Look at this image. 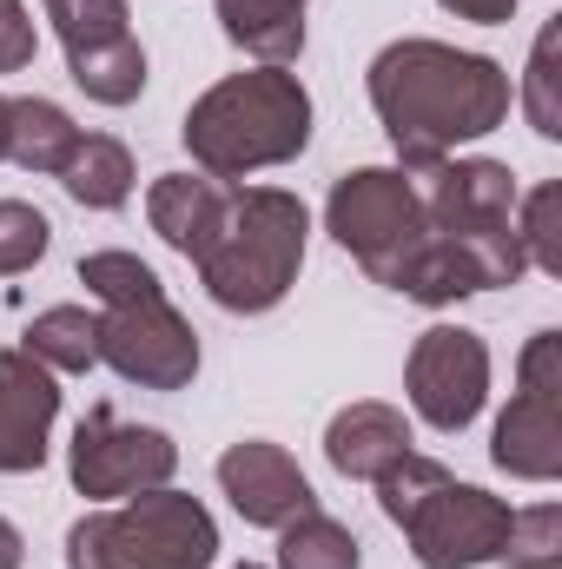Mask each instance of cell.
<instances>
[{
  "label": "cell",
  "mask_w": 562,
  "mask_h": 569,
  "mask_svg": "<svg viewBox=\"0 0 562 569\" xmlns=\"http://www.w3.org/2000/svg\"><path fill=\"white\" fill-rule=\"evenodd\" d=\"M490 457H496V470H510L523 483H556L562 477V398L516 391L510 411L490 430Z\"/></svg>",
  "instance_id": "cell-15"
},
{
  "label": "cell",
  "mask_w": 562,
  "mask_h": 569,
  "mask_svg": "<svg viewBox=\"0 0 562 569\" xmlns=\"http://www.w3.org/2000/svg\"><path fill=\"white\" fill-rule=\"evenodd\" d=\"M418 450V437H411V418L398 411V405H378V398H364V405H344L331 425H324V463L338 470V477H351V483H378L398 457H411Z\"/></svg>",
  "instance_id": "cell-14"
},
{
  "label": "cell",
  "mask_w": 562,
  "mask_h": 569,
  "mask_svg": "<svg viewBox=\"0 0 562 569\" xmlns=\"http://www.w3.org/2000/svg\"><path fill=\"white\" fill-rule=\"evenodd\" d=\"M185 152L212 179H245L265 166H291L311 146V93L291 67H252L225 73L185 107Z\"/></svg>",
  "instance_id": "cell-2"
},
{
  "label": "cell",
  "mask_w": 562,
  "mask_h": 569,
  "mask_svg": "<svg viewBox=\"0 0 562 569\" xmlns=\"http://www.w3.org/2000/svg\"><path fill=\"white\" fill-rule=\"evenodd\" d=\"M0 569H27V537L0 517Z\"/></svg>",
  "instance_id": "cell-31"
},
{
  "label": "cell",
  "mask_w": 562,
  "mask_h": 569,
  "mask_svg": "<svg viewBox=\"0 0 562 569\" xmlns=\"http://www.w3.org/2000/svg\"><path fill=\"white\" fill-rule=\"evenodd\" d=\"M516 391L530 398H562V331H536L516 358Z\"/></svg>",
  "instance_id": "cell-28"
},
{
  "label": "cell",
  "mask_w": 562,
  "mask_h": 569,
  "mask_svg": "<svg viewBox=\"0 0 562 569\" xmlns=\"http://www.w3.org/2000/svg\"><path fill=\"white\" fill-rule=\"evenodd\" d=\"M172 470H179V443L159 425H127L113 405H93L73 425L67 477L93 503H127V497H145V490H165Z\"/></svg>",
  "instance_id": "cell-6"
},
{
  "label": "cell",
  "mask_w": 562,
  "mask_h": 569,
  "mask_svg": "<svg viewBox=\"0 0 562 569\" xmlns=\"http://www.w3.org/2000/svg\"><path fill=\"white\" fill-rule=\"evenodd\" d=\"M219 523L185 490H145L67 530V569H212Z\"/></svg>",
  "instance_id": "cell-4"
},
{
  "label": "cell",
  "mask_w": 562,
  "mask_h": 569,
  "mask_svg": "<svg viewBox=\"0 0 562 569\" xmlns=\"http://www.w3.org/2000/svg\"><path fill=\"white\" fill-rule=\"evenodd\" d=\"M510 503L503 497H490V490H476V483H436L430 497H423L418 510L398 523L404 530V543H411V557L423 569H483L503 557V537H510Z\"/></svg>",
  "instance_id": "cell-8"
},
{
  "label": "cell",
  "mask_w": 562,
  "mask_h": 569,
  "mask_svg": "<svg viewBox=\"0 0 562 569\" xmlns=\"http://www.w3.org/2000/svg\"><path fill=\"white\" fill-rule=\"evenodd\" d=\"M371 113L398 152V172L423 179L456 146L483 140L510 120V73L490 53H463L450 40H391L371 60Z\"/></svg>",
  "instance_id": "cell-1"
},
{
  "label": "cell",
  "mask_w": 562,
  "mask_h": 569,
  "mask_svg": "<svg viewBox=\"0 0 562 569\" xmlns=\"http://www.w3.org/2000/svg\"><path fill=\"white\" fill-rule=\"evenodd\" d=\"M556 212H562V186H556V179H543V186H530V192L516 199V246H523L530 272H543V279H556V272H562Z\"/></svg>",
  "instance_id": "cell-24"
},
{
  "label": "cell",
  "mask_w": 562,
  "mask_h": 569,
  "mask_svg": "<svg viewBox=\"0 0 562 569\" xmlns=\"http://www.w3.org/2000/svg\"><path fill=\"white\" fill-rule=\"evenodd\" d=\"M219 490L232 497V510H239L252 530H284L291 517L318 510L311 477L291 463V450L272 443V437H239V443L219 457Z\"/></svg>",
  "instance_id": "cell-10"
},
{
  "label": "cell",
  "mask_w": 562,
  "mask_h": 569,
  "mask_svg": "<svg viewBox=\"0 0 562 569\" xmlns=\"http://www.w3.org/2000/svg\"><path fill=\"white\" fill-rule=\"evenodd\" d=\"M60 418V378L20 345L0 351V477H27L47 463V437Z\"/></svg>",
  "instance_id": "cell-12"
},
{
  "label": "cell",
  "mask_w": 562,
  "mask_h": 569,
  "mask_svg": "<svg viewBox=\"0 0 562 569\" xmlns=\"http://www.w3.org/2000/svg\"><path fill=\"white\" fill-rule=\"evenodd\" d=\"M358 563H364V543L338 517L304 510L279 530V563L272 569H358Z\"/></svg>",
  "instance_id": "cell-21"
},
{
  "label": "cell",
  "mask_w": 562,
  "mask_h": 569,
  "mask_svg": "<svg viewBox=\"0 0 562 569\" xmlns=\"http://www.w3.org/2000/svg\"><path fill=\"white\" fill-rule=\"evenodd\" d=\"M304 246H311L304 199L284 186H245V192H232V212H225L212 252L199 259V284L219 311H239V318L279 311L284 291L304 272Z\"/></svg>",
  "instance_id": "cell-3"
},
{
  "label": "cell",
  "mask_w": 562,
  "mask_h": 569,
  "mask_svg": "<svg viewBox=\"0 0 562 569\" xmlns=\"http://www.w3.org/2000/svg\"><path fill=\"white\" fill-rule=\"evenodd\" d=\"M496 563H510V569H562V503H530V510H516Z\"/></svg>",
  "instance_id": "cell-25"
},
{
  "label": "cell",
  "mask_w": 562,
  "mask_h": 569,
  "mask_svg": "<svg viewBox=\"0 0 562 569\" xmlns=\"http://www.w3.org/2000/svg\"><path fill=\"white\" fill-rule=\"evenodd\" d=\"M47 246H53L47 212H33L27 199H0V279L33 272V266L47 259Z\"/></svg>",
  "instance_id": "cell-27"
},
{
  "label": "cell",
  "mask_w": 562,
  "mask_h": 569,
  "mask_svg": "<svg viewBox=\"0 0 562 569\" xmlns=\"http://www.w3.org/2000/svg\"><path fill=\"white\" fill-rule=\"evenodd\" d=\"M33 47H40V33H33V13H27L20 0H0V73H20V67H33Z\"/></svg>",
  "instance_id": "cell-29"
},
{
  "label": "cell",
  "mask_w": 562,
  "mask_h": 569,
  "mask_svg": "<svg viewBox=\"0 0 562 569\" xmlns=\"http://www.w3.org/2000/svg\"><path fill=\"white\" fill-rule=\"evenodd\" d=\"M40 7H47V20H53V33H60L67 53L133 33L127 27V0H40Z\"/></svg>",
  "instance_id": "cell-26"
},
{
  "label": "cell",
  "mask_w": 562,
  "mask_h": 569,
  "mask_svg": "<svg viewBox=\"0 0 562 569\" xmlns=\"http://www.w3.org/2000/svg\"><path fill=\"white\" fill-rule=\"evenodd\" d=\"M516 100H523V113H530V127H536L543 140H562V13L536 33Z\"/></svg>",
  "instance_id": "cell-22"
},
{
  "label": "cell",
  "mask_w": 562,
  "mask_h": 569,
  "mask_svg": "<svg viewBox=\"0 0 562 569\" xmlns=\"http://www.w3.org/2000/svg\"><path fill=\"white\" fill-rule=\"evenodd\" d=\"M404 391L430 430L443 437L470 430L490 398V345L470 325H430L404 358Z\"/></svg>",
  "instance_id": "cell-7"
},
{
  "label": "cell",
  "mask_w": 562,
  "mask_h": 569,
  "mask_svg": "<svg viewBox=\"0 0 562 569\" xmlns=\"http://www.w3.org/2000/svg\"><path fill=\"white\" fill-rule=\"evenodd\" d=\"M212 7H219V27L239 53H252L259 67H298L311 0H212Z\"/></svg>",
  "instance_id": "cell-16"
},
{
  "label": "cell",
  "mask_w": 562,
  "mask_h": 569,
  "mask_svg": "<svg viewBox=\"0 0 562 569\" xmlns=\"http://www.w3.org/2000/svg\"><path fill=\"white\" fill-rule=\"evenodd\" d=\"M423 219L436 232H510L516 226V172L503 159H443L423 172Z\"/></svg>",
  "instance_id": "cell-11"
},
{
  "label": "cell",
  "mask_w": 562,
  "mask_h": 569,
  "mask_svg": "<svg viewBox=\"0 0 562 569\" xmlns=\"http://www.w3.org/2000/svg\"><path fill=\"white\" fill-rule=\"evenodd\" d=\"M67 80H73L93 107H133L145 93V47L133 33L100 40V47H80V53H67Z\"/></svg>",
  "instance_id": "cell-20"
},
{
  "label": "cell",
  "mask_w": 562,
  "mask_h": 569,
  "mask_svg": "<svg viewBox=\"0 0 562 569\" xmlns=\"http://www.w3.org/2000/svg\"><path fill=\"white\" fill-rule=\"evenodd\" d=\"M100 365L140 391H185L199 378V331L172 311V298L100 311Z\"/></svg>",
  "instance_id": "cell-9"
},
{
  "label": "cell",
  "mask_w": 562,
  "mask_h": 569,
  "mask_svg": "<svg viewBox=\"0 0 562 569\" xmlns=\"http://www.w3.org/2000/svg\"><path fill=\"white\" fill-rule=\"evenodd\" d=\"M232 569H265V563H232Z\"/></svg>",
  "instance_id": "cell-33"
},
{
  "label": "cell",
  "mask_w": 562,
  "mask_h": 569,
  "mask_svg": "<svg viewBox=\"0 0 562 569\" xmlns=\"http://www.w3.org/2000/svg\"><path fill=\"white\" fill-rule=\"evenodd\" d=\"M0 159H7V100H0Z\"/></svg>",
  "instance_id": "cell-32"
},
{
  "label": "cell",
  "mask_w": 562,
  "mask_h": 569,
  "mask_svg": "<svg viewBox=\"0 0 562 569\" xmlns=\"http://www.w3.org/2000/svg\"><path fill=\"white\" fill-rule=\"evenodd\" d=\"M80 284H87V298H93L100 311H120V305H152V298H165L159 272L145 266L140 252H87V259H80Z\"/></svg>",
  "instance_id": "cell-23"
},
{
  "label": "cell",
  "mask_w": 562,
  "mask_h": 569,
  "mask_svg": "<svg viewBox=\"0 0 562 569\" xmlns=\"http://www.w3.org/2000/svg\"><path fill=\"white\" fill-rule=\"evenodd\" d=\"M73 146H80V127H73L67 107H53V100H40V93L7 100V159H13L20 172L60 179L67 159H73Z\"/></svg>",
  "instance_id": "cell-17"
},
{
  "label": "cell",
  "mask_w": 562,
  "mask_h": 569,
  "mask_svg": "<svg viewBox=\"0 0 562 569\" xmlns=\"http://www.w3.org/2000/svg\"><path fill=\"white\" fill-rule=\"evenodd\" d=\"M456 20H476V27H503L516 13V0H443Z\"/></svg>",
  "instance_id": "cell-30"
},
{
  "label": "cell",
  "mask_w": 562,
  "mask_h": 569,
  "mask_svg": "<svg viewBox=\"0 0 562 569\" xmlns=\"http://www.w3.org/2000/svg\"><path fill=\"white\" fill-rule=\"evenodd\" d=\"M225 212H232V186L212 172H165L145 186V226L159 232V246H172L192 266L212 252Z\"/></svg>",
  "instance_id": "cell-13"
},
{
  "label": "cell",
  "mask_w": 562,
  "mask_h": 569,
  "mask_svg": "<svg viewBox=\"0 0 562 569\" xmlns=\"http://www.w3.org/2000/svg\"><path fill=\"white\" fill-rule=\"evenodd\" d=\"M133 179H140V172H133V152L113 140V133H80L67 172H60L67 199L87 206V212H120V206L133 199Z\"/></svg>",
  "instance_id": "cell-19"
},
{
  "label": "cell",
  "mask_w": 562,
  "mask_h": 569,
  "mask_svg": "<svg viewBox=\"0 0 562 569\" xmlns=\"http://www.w3.org/2000/svg\"><path fill=\"white\" fill-rule=\"evenodd\" d=\"M20 351L40 358L53 378H80V371L100 365V311H87V305H47V311L27 318Z\"/></svg>",
  "instance_id": "cell-18"
},
{
  "label": "cell",
  "mask_w": 562,
  "mask_h": 569,
  "mask_svg": "<svg viewBox=\"0 0 562 569\" xmlns=\"http://www.w3.org/2000/svg\"><path fill=\"white\" fill-rule=\"evenodd\" d=\"M324 232L364 266V279L391 284V272L404 266V252L430 232L418 179H404L398 166H358V172H344L331 186V199H324Z\"/></svg>",
  "instance_id": "cell-5"
}]
</instances>
